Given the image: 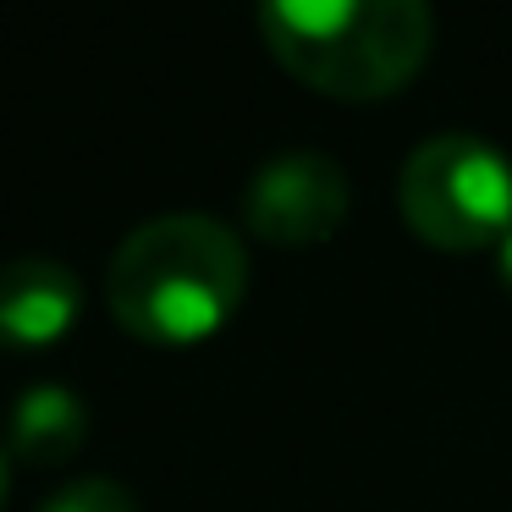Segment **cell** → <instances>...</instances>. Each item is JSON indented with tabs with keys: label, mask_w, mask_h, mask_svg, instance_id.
<instances>
[{
	"label": "cell",
	"mask_w": 512,
	"mask_h": 512,
	"mask_svg": "<svg viewBox=\"0 0 512 512\" xmlns=\"http://www.w3.org/2000/svg\"><path fill=\"white\" fill-rule=\"evenodd\" d=\"M248 287L243 237L204 210H171L133 226L105 270V303L138 342L188 347L221 331Z\"/></svg>",
	"instance_id": "1"
},
{
	"label": "cell",
	"mask_w": 512,
	"mask_h": 512,
	"mask_svg": "<svg viewBox=\"0 0 512 512\" xmlns=\"http://www.w3.org/2000/svg\"><path fill=\"white\" fill-rule=\"evenodd\" d=\"M259 34L298 83L336 100H386L430 61L424 0H265Z\"/></svg>",
	"instance_id": "2"
},
{
	"label": "cell",
	"mask_w": 512,
	"mask_h": 512,
	"mask_svg": "<svg viewBox=\"0 0 512 512\" xmlns=\"http://www.w3.org/2000/svg\"><path fill=\"white\" fill-rule=\"evenodd\" d=\"M397 210L435 248H501L512 232V160L463 127L430 133L397 171Z\"/></svg>",
	"instance_id": "3"
},
{
	"label": "cell",
	"mask_w": 512,
	"mask_h": 512,
	"mask_svg": "<svg viewBox=\"0 0 512 512\" xmlns=\"http://www.w3.org/2000/svg\"><path fill=\"white\" fill-rule=\"evenodd\" d=\"M347 204H353V182H347L342 160L325 155V149H287V155H270L248 177L243 221L265 243L309 248L342 232Z\"/></svg>",
	"instance_id": "4"
},
{
	"label": "cell",
	"mask_w": 512,
	"mask_h": 512,
	"mask_svg": "<svg viewBox=\"0 0 512 512\" xmlns=\"http://www.w3.org/2000/svg\"><path fill=\"white\" fill-rule=\"evenodd\" d=\"M83 281L61 259H12L0 265V342L50 347L78 325Z\"/></svg>",
	"instance_id": "5"
},
{
	"label": "cell",
	"mask_w": 512,
	"mask_h": 512,
	"mask_svg": "<svg viewBox=\"0 0 512 512\" xmlns=\"http://www.w3.org/2000/svg\"><path fill=\"white\" fill-rule=\"evenodd\" d=\"M89 435V408L67 386H28L6 419V441L23 463H67Z\"/></svg>",
	"instance_id": "6"
},
{
	"label": "cell",
	"mask_w": 512,
	"mask_h": 512,
	"mask_svg": "<svg viewBox=\"0 0 512 512\" xmlns=\"http://www.w3.org/2000/svg\"><path fill=\"white\" fill-rule=\"evenodd\" d=\"M39 512H144V507H138V496L122 479L94 474V479H78V485H61Z\"/></svg>",
	"instance_id": "7"
},
{
	"label": "cell",
	"mask_w": 512,
	"mask_h": 512,
	"mask_svg": "<svg viewBox=\"0 0 512 512\" xmlns=\"http://www.w3.org/2000/svg\"><path fill=\"white\" fill-rule=\"evenodd\" d=\"M496 270H501V281H507V292H512V232L501 237V248H496Z\"/></svg>",
	"instance_id": "8"
},
{
	"label": "cell",
	"mask_w": 512,
	"mask_h": 512,
	"mask_svg": "<svg viewBox=\"0 0 512 512\" xmlns=\"http://www.w3.org/2000/svg\"><path fill=\"white\" fill-rule=\"evenodd\" d=\"M0 496H6V457H0Z\"/></svg>",
	"instance_id": "9"
}]
</instances>
